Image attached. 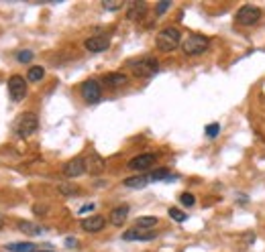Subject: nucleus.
Here are the masks:
<instances>
[{
	"instance_id": "nucleus-10",
	"label": "nucleus",
	"mask_w": 265,
	"mask_h": 252,
	"mask_svg": "<svg viewBox=\"0 0 265 252\" xmlns=\"http://www.w3.org/2000/svg\"><path fill=\"white\" fill-rule=\"evenodd\" d=\"M84 47L90 51V53H102L110 47V37L108 35H94L90 39H86Z\"/></svg>"
},
{
	"instance_id": "nucleus-26",
	"label": "nucleus",
	"mask_w": 265,
	"mask_h": 252,
	"mask_svg": "<svg viewBox=\"0 0 265 252\" xmlns=\"http://www.w3.org/2000/svg\"><path fill=\"white\" fill-rule=\"evenodd\" d=\"M255 242V234L253 232H247V234H243L241 238H239V244L243 246V248H247L249 244H253Z\"/></svg>"
},
{
	"instance_id": "nucleus-27",
	"label": "nucleus",
	"mask_w": 265,
	"mask_h": 252,
	"mask_svg": "<svg viewBox=\"0 0 265 252\" xmlns=\"http://www.w3.org/2000/svg\"><path fill=\"white\" fill-rule=\"evenodd\" d=\"M180 202L184 203L186 207H192V205L196 203V198H194L192 193H188V191H186V193H182V196H180Z\"/></svg>"
},
{
	"instance_id": "nucleus-2",
	"label": "nucleus",
	"mask_w": 265,
	"mask_h": 252,
	"mask_svg": "<svg viewBox=\"0 0 265 252\" xmlns=\"http://www.w3.org/2000/svg\"><path fill=\"white\" fill-rule=\"evenodd\" d=\"M131 71L137 77H151L159 71V61L155 57H141L137 61H131Z\"/></svg>"
},
{
	"instance_id": "nucleus-3",
	"label": "nucleus",
	"mask_w": 265,
	"mask_h": 252,
	"mask_svg": "<svg viewBox=\"0 0 265 252\" xmlns=\"http://www.w3.org/2000/svg\"><path fill=\"white\" fill-rule=\"evenodd\" d=\"M210 47V41H208V37H204V35H190V37H186V41L182 43V51L186 53V55H202V53H206Z\"/></svg>"
},
{
	"instance_id": "nucleus-12",
	"label": "nucleus",
	"mask_w": 265,
	"mask_h": 252,
	"mask_svg": "<svg viewBox=\"0 0 265 252\" xmlns=\"http://www.w3.org/2000/svg\"><path fill=\"white\" fill-rule=\"evenodd\" d=\"M106 226V220L102 216H90L86 220H82V230L84 232H90V234H96L100 230H104Z\"/></svg>"
},
{
	"instance_id": "nucleus-22",
	"label": "nucleus",
	"mask_w": 265,
	"mask_h": 252,
	"mask_svg": "<svg viewBox=\"0 0 265 252\" xmlns=\"http://www.w3.org/2000/svg\"><path fill=\"white\" fill-rule=\"evenodd\" d=\"M43 75H45V69H43V67H39V65H35V67H31V69H29L27 80H29V82H41V80H43Z\"/></svg>"
},
{
	"instance_id": "nucleus-14",
	"label": "nucleus",
	"mask_w": 265,
	"mask_h": 252,
	"mask_svg": "<svg viewBox=\"0 0 265 252\" xmlns=\"http://www.w3.org/2000/svg\"><path fill=\"white\" fill-rule=\"evenodd\" d=\"M157 234L155 230H141V228H131L122 234V240H153Z\"/></svg>"
},
{
	"instance_id": "nucleus-33",
	"label": "nucleus",
	"mask_w": 265,
	"mask_h": 252,
	"mask_svg": "<svg viewBox=\"0 0 265 252\" xmlns=\"http://www.w3.org/2000/svg\"><path fill=\"white\" fill-rule=\"evenodd\" d=\"M35 252H55V250H51V246H49V244H43V248H37Z\"/></svg>"
},
{
	"instance_id": "nucleus-32",
	"label": "nucleus",
	"mask_w": 265,
	"mask_h": 252,
	"mask_svg": "<svg viewBox=\"0 0 265 252\" xmlns=\"http://www.w3.org/2000/svg\"><path fill=\"white\" fill-rule=\"evenodd\" d=\"M94 209V203H88V205H84L82 209H80V214H86V211H92Z\"/></svg>"
},
{
	"instance_id": "nucleus-9",
	"label": "nucleus",
	"mask_w": 265,
	"mask_h": 252,
	"mask_svg": "<svg viewBox=\"0 0 265 252\" xmlns=\"http://www.w3.org/2000/svg\"><path fill=\"white\" fill-rule=\"evenodd\" d=\"M86 173V159H82V157H76V159H72L69 163H65V167H63V175L65 177H80V175H84Z\"/></svg>"
},
{
	"instance_id": "nucleus-1",
	"label": "nucleus",
	"mask_w": 265,
	"mask_h": 252,
	"mask_svg": "<svg viewBox=\"0 0 265 252\" xmlns=\"http://www.w3.org/2000/svg\"><path fill=\"white\" fill-rule=\"evenodd\" d=\"M180 43H182V33H180L175 27L163 29L157 35V39H155V45H157V49L161 51V53H171Z\"/></svg>"
},
{
	"instance_id": "nucleus-4",
	"label": "nucleus",
	"mask_w": 265,
	"mask_h": 252,
	"mask_svg": "<svg viewBox=\"0 0 265 252\" xmlns=\"http://www.w3.org/2000/svg\"><path fill=\"white\" fill-rule=\"evenodd\" d=\"M37 128H39V118H37V114H33V112H25V114L16 120V134L23 137V139L31 137Z\"/></svg>"
},
{
	"instance_id": "nucleus-34",
	"label": "nucleus",
	"mask_w": 265,
	"mask_h": 252,
	"mask_svg": "<svg viewBox=\"0 0 265 252\" xmlns=\"http://www.w3.org/2000/svg\"><path fill=\"white\" fill-rule=\"evenodd\" d=\"M4 226V218H2V214H0V228Z\"/></svg>"
},
{
	"instance_id": "nucleus-19",
	"label": "nucleus",
	"mask_w": 265,
	"mask_h": 252,
	"mask_svg": "<svg viewBox=\"0 0 265 252\" xmlns=\"http://www.w3.org/2000/svg\"><path fill=\"white\" fill-rule=\"evenodd\" d=\"M157 218L155 216H143V218H137L135 220V228H141V230H153V226H157Z\"/></svg>"
},
{
	"instance_id": "nucleus-17",
	"label": "nucleus",
	"mask_w": 265,
	"mask_h": 252,
	"mask_svg": "<svg viewBox=\"0 0 265 252\" xmlns=\"http://www.w3.org/2000/svg\"><path fill=\"white\" fill-rule=\"evenodd\" d=\"M149 183H151L149 175H133V177H127V179H125V185L131 187V189H143V187H147Z\"/></svg>"
},
{
	"instance_id": "nucleus-11",
	"label": "nucleus",
	"mask_w": 265,
	"mask_h": 252,
	"mask_svg": "<svg viewBox=\"0 0 265 252\" xmlns=\"http://www.w3.org/2000/svg\"><path fill=\"white\" fill-rule=\"evenodd\" d=\"M104 169H106L104 159H102L98 152H90L88 159H86V171L92 173V175H100Z\"/></svg>"
},
{
	"instance_id": "nucleus-24",
	"label": "nucleus",
	"mask_w": 265,
	"mask_h": 252,
	"mask_svg": "<svg viewBox=\"0 0 265 252\" xmlns=\"http://www.w3.org/2000/svg\"><path fill=\"white\" fill-rule=\"evenodd\" d=\"M102 6H104L106 10H120L125 6V2L122 0H104Z\"/></svg>"
},
{
	"instance_id": "nucleus-29",
	"label": "nucleus",
	"mask_w": 265,
	"mask_h": 252,
	"mask_svg": "<svg viewBox=\"0 0 265 252\" xmlns=\"http://www.w3.org/2000/svg\"><path fill=\"white\" fill-rule=\"evenodd\" d=\"M16 59H19L21 63H29V61L33 59V53H31V51H21V53L16 55Z\"/></svg>"
},
{
	"instance_id": "nucleus-30",
	"label": "nucleus",
	"mask_w": 265,
	"mask_h": 252,
	"mask_svg": "<svg viewBox=\"0 0 265 252\" xmlns=\"http://www.w3.org/2000/svg\"><path fill=\"white\" fill-rule=\"evenodd\" d=\"M169 6H171V4H169V0H163V2H159L155 10H157V14H163V12H165V10L169 8Z\"/></svg>"
},
{
	"instance_id": "nucleus-18",
	"label": "nucleus",
	"mask_w": 265,
	"mask_h": 252,
	"mask_svg": "<svg viewBox=\"0 0 265 252\" xmlns=\"http://www.w3.org/2000/svg\"><path fill=\"white\" fill-rule=\"evenodd\" d=\"M39 248V244H33V242H12V244H6V250L10 252H35Z\"/></svg>"
},
{
	"instance_id": "nucleus-23",
	"label": "nucleus",
	"mask_w": 265,
	"mask_h": 252,
	"mask_svg": "<svg viewBox=\"0 0 265 252\" xmlns=\"http://www.w3.org/2000/svg\"><path fill=\"white\" fill-rule=\"evenodd\" d=\"M169 218L171 220H175V222H186V211H182V209H178V207H169Z\"/></svg>"
},
{
	"instance_id": "nucleus-5",
	"label": "nucleus",
	"mask_w": 265,
	"mask_h": 252,
	"mask_svg": "<svg viewBox=\"0 0 265 252\" xmlns=\"http://www.w3.org/2000/svg\"><path fill=\"white\" fill-rule=\"evenodd\" d=\"M235 18H237V23L241 27H251V25H255L261 18V10L257 6H253V4H245V6H241L237 10Z\"/></svg>"
},
{
	"instance_id": "nucleus-28",
	"label": "nucleus",
	"mask_w": 265,
	"mask_h": 252,
	"mask_svg": "<svg viewBox=\"0 0 265 252\" xmlns=\"http://www.w3.org/2000/svg\"><path fill=\"white\" fill-rule=\"evenodd\" d=\"M218 130H220V126H218L216 122H212V124H208V126H206V137L214 139V137L218 134Z\"/></svg>"
},
{
	"instance_id": "nucleus-21",
	"label": "nucleus",
	"mask_w": 265,
	"mask_h": 252,
	"mask_svg": "<svg viewBox=\"0 0 265 252\" xmlns=\"http://www.w3.org/2000/svg\"><path fill=\"white\" fill-rule=\"evenodd\" d=\"M149 179H151V181H173V175H171L167 169H157V171H153V173L149 175Z\"/></svg>"
},
{
	"instance_id": "nucleus-13",
	"label": "nucleus",
	"mask_w": 265,
	"mask_h": 252,
	"mask_svg": "<svg viewBox=\"0 0 265 252\" xmlns=\"http://www.w3.org/2000/svg\"><path fill=\"white\" fill-rule=\"evenodd\" d=\"M145 12H147V4L143 0H133L127 6V18L129 21H139V18L145 16Z\"/></svg>"
},
{
	"instance_id": "nucleus-15",
	"label": "nucleus",
	"mask_w": 265,
	"mask_h": 252,
	"mask_svg": "<svg viewBox=\"0 0 265 252\" xmlns=\"http://www.w3.org/2000/svg\"><path fill=\"white\" fill-rule=\"evenodd\" d=\"M102 82H104L106 88L116 90V88H120V86H125V84H127V75H125V73H120V71H112V73H106Z\"/></svg>"
},
{
	"instance_id": "nucleus-16",
	"label": "nucleus",
	"mask_w": 265,
	"mask_h": 252,
	"mask_svg": "<svg viewBox=\"0 0 265 252\" xmlns=\"http://www.w3.org/2000/svg\"><path fill=\"white\" fill-rule=\"evenodd\" d=\"M127 218H129V205H118L110 211V224L112 226H122Z\"/></svg>"
},
{
	"instance_id": "nucleus-8",
	"label": "nucleus",
	"mask_w": 265,
	"mask_h": 252,
	"mask_svg": "<svg viewBox=\"0 0 265 252\" xmlns=\"http://www.w3.org/2000/svg\"><path fill=\"white\" fill-rule=\"evenodd\" d=\"M155 161H157V154L143 152V154H139V157H135V159L129 161V169H133V171H147Z\"/></svg>"
},
{
	"instance_id": "nucleus-7",
	"label": "nucleus",
	"mask_w": 265,
	"mask_h": 252,
	"mask_svg": "<svg viewBox=\"0 0 265 252\" xmlns=\"http://www.w3.org/2000/svg\"><path fill=\"white\" fill-rule=\"evenodd\" d=\"M8 92L14 102H21L27 96V80L23 75H12L8 80Z\"/></svg>"
},
{
	"instance_id": "nucleus-25",
	"label": "nucleus",
	"mask_w": 265,
	"mask_h": 252,
	"mask_svg": "<svg viewBox=\"0 0 265 252\" xmlns=\"http://www.w3.org/2000/svg\"><path fill=\"white\" fill-rule=\"evenodd\" d=\"M59 191H61L63 196H76V193H78L80 189H78L76 185H69V183H61V185H59Z\"/></svg>"
},
{
	"instance_id": "nucleus-20",
	"label": "nucleus",
	"mask_w": 265,
	"mask_h": 252,
	"mask_svg": "<svg viewBox=\"0 0 265 252\" xmlns=\"http://www.w3.org/2000/svg\"><path fill=\"white\" fill-rule=\"evenodd\" d=\"M19 230L25 232V234H29V236H39V234H43V228L37 226V224H33V222H19Z\"/></svg>"
},
{
	"instance_id": "nucleus-31",
	"label": "nucleus",
	"mask_w": 265,
	"mask_h": 252,
	"mask_svg": "<svg viewBox=\"0 0 265 252\" xmlns=\"http://www.w3.org/2000/svg\"><path fill=\"white\" fill-rule=\"evenodd\" d=\"M65 246L76 248V246H78V240H76V238H67V240H65Z\"/></svg>"
},
{
	"instance_id": "nucleus-6",
	"label": "nucleus",
	"mask_w": 265,
	"mask_h": 252,
	"mask_svg": "<svg viewBox=\"0 0 265 252\" xmlns=\"http://www.w3.org/2000/svg\"><path fill=\"white\" fill-rule=\"evenodd\" d=\"M82 98L88 102V104H98L102 98V88L96 80H86L82 84Z\"/></svg>"
}]
</instances>
